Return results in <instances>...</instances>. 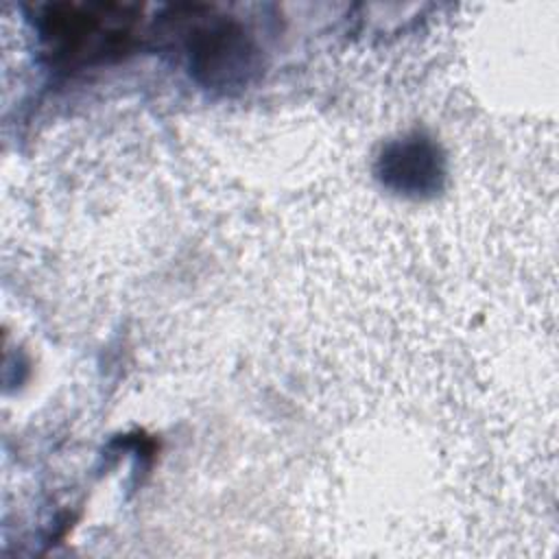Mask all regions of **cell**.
<instances>
[{
    "label": "cell",
    "instance_id": "cell-1",
    "mask_svg": "<svg viewBox=\"0 0 559 559\" xmlns=\"http://www.w3.org/2000/svg\"><path fill=\"white\" fill-rule=\"evenodd\" d=\"M140 9L120 2H55L41 13V37L57 63L81 66L122 55Z\"/></svg>",
    "mask_w": 559,
    "mask_h": 559
},
{
    "label": "cell",
    "instance_id": "cell-2",
    "mask_svg": "<svg viewBox=\"0 0 559 559\" xmlns=\"http://www.w3.org/2000/svg\"><path fill=\"white\" fill-rule=\"evenodd\" d=\"M197 7V15H199ZM194 74L212 87H238L258 70V48L247 31L223 15H199L186 37Z\"/></svg>",
    "mask_w": 559,
    "mask_h": 559
},
{
    "label": "cell",
    "instance_id": "cell-3",
    "mask_svg": "<svg viewBox=\"0 0 559 559\" xmlns=\"http://www.w3.org/2000/svg\"><path fill=\"white\" fill-rule=\"evenodd\" d=\"M382 179L402 192H430L443 168L437 148L426 138H406L382 153Z\"/></svg>",
    "mask_w": 559,
    "mask_h": 559
}]
</instances>
